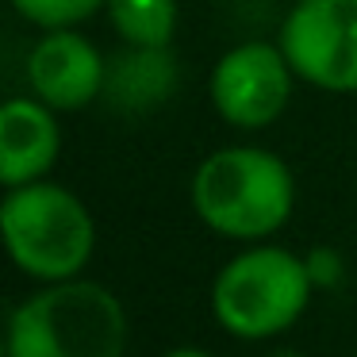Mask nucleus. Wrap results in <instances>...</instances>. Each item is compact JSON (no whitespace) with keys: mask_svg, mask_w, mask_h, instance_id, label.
Segmentation results:
<instances>
[{"mask_svg":"<svg viewBox=\"0 0 357 357\" xmlns=\"http://www.w3.org/2000/svg\"><path fill=\"white\" fill-rule=\"evenodd\" d=\"M192 211L208 231L234 242H265L292 219L296 177L265 146L211 150L192 173Z\"/></svg>","mask_w":357,"mask_h":357,"instance_id":"obj_1","label":"nucleus"},{"mask_svg":"<svg viewBox=\"0 0 357 357\" xmlns=\"http://www.w3.org/2000/svg\"><path fill=\"white\" fill-rule=\"evenodd\" d=\"M127 342L123 300L85 277L43 284L8 319V357H127Z\"/></svg>","mask_w":357,"mask_h":357,"instance_id":"obj_2","label":"nucleus"},{"mask_svg":"<svg viewBox=\"0 0 357 357\" xmlns=\"http://www.w3.org/2000/svg\"><path fill=\"white\" fill-rule=\"evenodd\" d=\"M0 231L8 257L24 277L39 284L73 280L96 254V219L77 192L54 181L4 188Z\"/></svg>","mask_w":357,"mask_h":357,"instance_id":"obj_3","label":"nucleus"},{"mask_svg":"<svg viewBox=\"0 0 357 357\" xmlns=\"http://www.w3.org/2000/svg\"><path fill=\"white\" fill-rule=\"evenodd\" d=\"M315 280L300 254L254 242L234 254L211 280V315L231 338L269 342L300 323Z\"/></svg>","mask_w":357,"mask_h":357,"instance_id":"obj_4","label":"nucleus"},{"mask_svg":"<svg viewBox=\"0 0 357 357\" xmlns=\"http://www.w3.org/2000/svg\"><path fill=\"white\" fill-rule=\"evenodd\" d=\"M277 43L303 85L357 93V0H296Z\"/></svg>","mask_w":357,"mask_h":357,"instance_id":"obj_5","label":"nucleus"},{"mask_svg":"<svg viewBox=\"0 0 357 357\" xmlns=\"http://www.w3.org/2000/svg\"><path fill=\"white\" fill-rule=\"evenodd\" d=\"M296 81L300 77L288 66L280 43L250 39L231 47L211 66L208 96L223 123L238 131H261L284 116Z\"/></svg>","mask_w":357,"mask_h":357,"instance_id":"obj_6","label":"nucleus"},{"mask_svg":"<svg viewBox=\"0 0 357 357\" xmlns=\"http://www.w3.org/2000/svg\"><path fill=\"white\" fill-rule=\"evenodd\" d=\"M108 58L77 27H54L27 54V85L31 96L54 112H81L104 96Z\"/></svg>","mask_w":357,"mask_h":357,"instance_id":"obj_7","label":"nucleus"},{"mask_svg":"<svg viewBox=\"0 0 357 357\" xmlns=\"http://www.w3.org/2000/svg\"><path fill=\"white\" fill-rule=\"evenodd\" d=\"M62 154V123L39 96H12L0 104V185L20 188L43 181Z\"/></svg>","mask_w":357,"mask_h":357,"instance_id":"obj_8","label":"nucleus"},{"mask_svg":"<svg viewBox=\"0 0 357 357\" xmlns=\"http://www.w3.org/2000/svg\"><path fill=\"white\" fill-rule=\"evenodd\" d=\"M173 89H177V62L169 47H127L108 62L100 100L119 112H150L169 100Z\"/></svg>","mask_w":357,"mask_h":357,"instance_id":"obj_9","label":"nucleus"},{"mask_svg":"<svg viewBox=\"0 0 357 357\" xmlns=\"http://www.w3.org/2000/svg\"><path fill=\"white\" fill-rule=\"evenodd\" d=\"M112 31L127 47H169L177 35V0H108Z\"/></svg>","mask_w":357,"mask_h":357,"instance_id":"obj_10","label":"nucleus"},{"mask_svg":"<svg viewBox=\"0 0 357 357\" xmlns=\"http://www.w3.org/2000/svg\"><path fill=\"white\" fill-rule=\"evenodd\" d=\"M12 8L20 12V20L35 24L39 31H54V27L85 24L93 12L108 8V0H12Z\"/></svg>","mask_w":357,"mask_h":357,"instance_id":"obj_11","label":"nucleus"},{"mask_svg":"<svg viewBox=\"0 0 357 357\" xmlns=\"http://www.w3.org/2000/svg\"><path fill=\"white\" fill-rule=\"evenodd\" d=\"M303 261H307V273L315 280V288H334L342 280V254L334 246H311L303 254Z\"/></svg>","mask_w":357,"mask_h":357,"instance_id":"obj_12","label":"nucleus"},{"mask_svg":"<svg viewBox=\"0 0 357 357\" xmlns=\"http://www.w3.org/2000/svg\"><path fill=\"white\" fill-rule=\"evenodd\" d=\"M162 357H211L208 349H196V346H181V349H169V354H162Z\"/></svg>","mask_w":357,"mask_h":357,"instance_id":"obj_13","label":"nucleus"}]
</instances>
